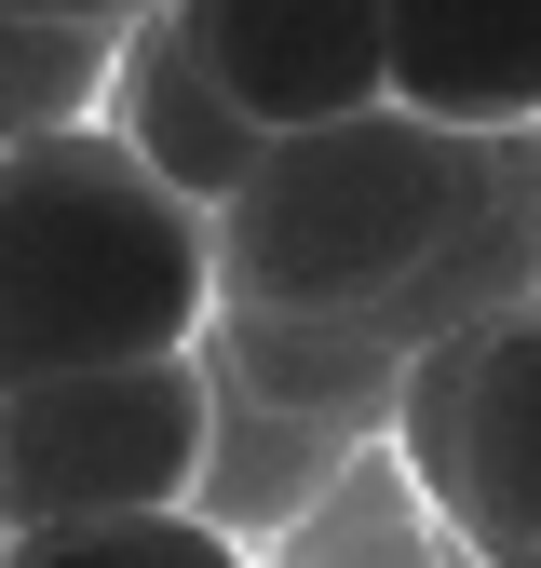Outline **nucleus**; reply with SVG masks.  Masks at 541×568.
I'll return each instance as SVG.
<instances>
[{
	"label": "nucleus",
	"instance_id": "4",
	"mask_svg": "<svg viewBox=\"0 0 541 568\" xmlns=\"http://www.w3.org/2000/svg\"><path fill=\"white\" fill-rule=\"evenodd\" d=\"M406 460L473 568H541V298L460 325L406 379Z\"/></svg>",
	"mask_w": 541,
	"mask_h": 568
},
{
	"label": "nucleus",
	"instance_id": "7",
	"mask_svg": "<svg viewBox=\"0 0 541 568\" xmlns=\"http://www.w3.org/2000/svg\"><path fill=\"white\" fill-rule=\"evenodd\" d=\"M109 135H122V150H135V163H150V176L190 203V217H231V190L270 163V135H257V122H244V109L190 68V41H176V28H135V41H122Z\"/></svg>",
	"mask_w": 541,
	"mask_h": 568
},
{
	"label": "nucleus",
	"instance_id": "9",
	"mask_svg": "<svg viewBox=\"0 0 541 568\" xmlns=\"http://www.w3.org/2000/svg\"><path fill=\"white\" fill-rule=\"evenodd\" d=\"M0 568H257L231 528L150 515V528H68V541H0Z\"/></svg>",
	"mask_w": 541,
	"mask_h": 568
},
{
	"label": "nucleus",
	"instance_id": "3",
	"mask_svg": "<svg viewBox=\"0 0 541 568\" xmlns=\"http://www.w3.org/2000/svg\"><path fill=\"white\" fill-rule=\"evenodd\" d=\"M203 460H217V379H203V352L190 366L28 379V393H0V541L190 515Z\"/></svg>",
	"mask_w": 541,
	"mask_h": 568
},
{
	"label": "nucleus",
	"instance_id": "8",
	"mask_svg": "<svg viewBox=\"0 0 541 568\" xmlns=\"http://www.w3.org/2000/svg\"><path fill=\"white\" fill-rule=\"evenodd\" d=\"M109 82H122V41L41 28V14L0 0V163L41 150V135H68V122H109Z\"/></svg>",
	"mask_w": 541,
	"mask_h": 568
},
{
	"label": "nucleus",
	"instance_id": "1",
	"mask_svg": "<svg viewBox=\"0 0 541 568\" xmlns=\"http://www.w3.org/2000/svg\"><path fill=\"white\" fill-rule=\"evenodd\" d=\"M217 298V217H190L109 122H68L0 163V393L190 366Z\"/></svg>",
	"mask_w": 541,
	"mask_h": 568
},
{
	"label": "nucleus",
	"instance_id": "2",
	"mask_svg": "<svg viewBox=\"0 0 541 568\" xmlns=\"http://www.w3.org/2000/svg\"><path fill=\"white\" fill-rule=\"evenodd\" d=\"M528 176V150H473V135H433L406 109L325 122V135H270V163L231 190L217 217V284L270 325H366L406 284H433L473 217Z\"/></svg>",
	"mask_w": 541,
	"mask_h": 568
},
{
	"label": "nucleus",
	"instance_id": "5",
	"mask_svg": "<svg viewBox=\"0 0 541 568\" xmlns=\"http://www.w3.org/2000/svg\"><path fill=\"white\" fill-rule=\"evenodd\" d=\"M163 28L190 41V68L257 135H325V122L392 109V28H379V0H176Z\"/></svg>",
	"mask_w": 541,
	"mask_h": 568
},
{
	"label": "nucleus",
	"instance_id": "10",
	"mask_svg": "<svg viewBox=\"0 0 541 568\" xmlns=\"http://www.w3.org/2000/svg\"><path fill=\"white\" fill-rule=\"evenodd\" d=\"M14 14H41V28H95V41H135V28H163L176 0H14Z\"/></svg>",
	"mask_w": 541,
	"mask_h": 568
},
{
	"label": "nucleus",
	"instance_id": "6",
	"mask_svg": "<svg viewBox=\"0 0 541 568\" xmlns=\"http://www.w3.org/2000/svg\"><path fill=\"white\" fill-rule=\"evenodd\" d=\"M379 28L406 122L473 150H541V0H379Z\"/></svg>",
	"mask_w": 541,
	"mask_h": 568
}]
</instances>
